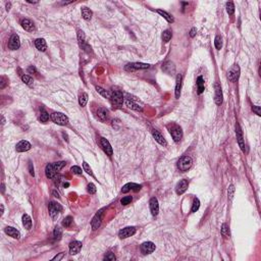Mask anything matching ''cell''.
I'll return each mask as SVG.
<instances>
[{"label": "cell", "instance_id": "cell-45", "mask_svg": "<svg viewBox=\"0 0 261 261\" xmlns=\"http://www.w3.org/2000/svg\"><path fill=\"white\" fill-rule=\"evenodd\" d=\"M70 172H73V173H74V175H78V176H81L82 175V168H81L80 166H77V165H74V166H73L70 168Z\"/></svg>", "mask_w": 261, "mask_h": 261}, {"label": "cell", "instance_id": "cell-46", "mask_svg": "<svg viewBox=\"0 0 261 261\" xmlns=\"http://www.w3.org/2000/svg\"><path fill=\"white\" fill-rule=\"evenodd\" d=\"M83 168H84V170H85V172L88 173V175H90V176H94L93 175V172H92V169H91V167H90V165L87 162H84L83 163Z\"/></svg>", "mask_w": 261, "mask_h": 261}, {"label": "cell", "instance_id": "cell-34", "mask_svg": "<svg viewBox=\"0 0 261 261\" xmlns=\"http://www.w3.org/2000/svg\"><path fill=\"white\" fill-rule=\"evenodd\" d=\"M40 119H41L42 123H47L49 119L48 112L45 109H43V108L41 109V111H40Z\"/></svg>", "mask_w": 261, "mask_h": 261}, {"label": "cell", "instance_id": "cell-4", "mask_svg": "<svg viewBox=\"0 0 261 261\" xmlns=\"http://www.w3.org/2000/svg\"><path fill=\"white\" fill-rule=\"evenodd\" d=\"M48 210H49V214H50L51 218H56L58 216L59 212H61L62 210V206L60 204L56 203V202H50L48 205Z\"/></svg>", "mask_w": 261, "mask_h": 261}, {"label": "cell", "instance_id": "cell-19", "mask_svg": "<svg viewBox=\"0 0 261 261\" xmlns=\"http://www.w3.org/2000/svg\"><path fill=\"white\" fill-rule=\"evenodd\" d=\"M142 186L141 185H138V184H134V183H129V184L125 185L122 189V192L123 193H128L130 191H135V192H138L141 190Z\"/></svg>", "mask_w": 261, "mask_h": 261}, {"label": "cell", "instance_id": "cell-36", "mask_svg": "<svg viewBox=\"0 0 261 261\" xmlns=\"http://www.w3.org/2000/svg\"><path fill=\"white\" fill-rule=\"evenodd\" d=\"M87 102H88V95L86 93H82L80 95V98H79V103L81 106H86Z\"/></svg>", "mask_w": 261, "mask_h": 261}, {"label": "cell", "instance_id": "cell-14", "mask_svg": "<svg viewBox=\"0 0 261 261\" xmlns=\"http://www.w3.org/2000/svg\"><path fill=\"white\" fill-rule=\"evenodd\" d=\"M100 145L103 151L106 153L108 156H112L113 154V150H112V147H111L110 143L108 142V140H106L105 138H100Z\"/></svg>", "mask_w": 261, "mask_h": 261}, {"label": "cell", "instance_id": "cell-1", "mask_svg": "<svg viewBox=\"0 0 261 261\" xmlns=\"http://www.w3.org/2000/svg\"><path fill=\"white\" fill-rule=\"evenodd\" d=\"M65 161H58V162L49 163L45 167V175L48 179H54L57 176L59 170L65 166Z\"/></svg>", "mask_w": 261, "mask_h": 261}, {"label": "cell", "instance_id": "cell-3", "mask_svg": "<svg viewBox=\"0 0 261 261\" xmlns=\"http://www.w3.org/2000/svg\"><path fill=\"white\" fill-rule=\"evenodd\" d=\"M51 119L54 123L58 126H66L68 123V119L65 114L61 112H54L51 114Z\"/></svg>", "mask_w": 261, "mask_h": 261}, {"label": "cell", "instance_id": "cell-13", "mask_svg": "<svg viewBox=\"0 0 261 261\" xmlns=\"http://www.w3.org/2000/svg\"><path fill=\"white\" fill-rule=\"evenodd\" d=\"M135 234H136V229L134 228V226H128V228L120 229L119 233V236L120 239H126V238L132 237V236Z\"/></svg>", "mask_w": 261, "mask_h": 261}, {"label": "cell", "instance_id": "cell-56", "mask_svg": "<svg viewBox=\"0 0 261 261\" xmlns=\"http://www.w3.org/2000/svg\"><path fill=\"white\" fill-rule=\"evenodd\" d=\"M52 194L54 195V197H56V198H59V194H58V193H56V192H55V191H53V192H52Z\"/></svg>", "mask_w": 261, "mask_h": 261}, {"label": "cell", "instance_id": "cell-16", "mask_svg": "<svg viewBox=\"0 0 261 261\" xmlns=\"http://www.w3.org/2000/svg\"><path fill=\"white\" fill-rule=\"evenodd\" d=\"M155 245L154 243H152V242H145V243H143L141 245V252L143 254H150L152 253L153 251L155 250Z\"/></svg>", "mask_w": 261, "mask_h": 261}, {"label": "cell", "instance_id": "cell-39", "mask_svg": "<svg viewBox=\"0 0 261 261\" xmlns=\"http://www.w3.org/2000/svg\"><path fill=\"white\" fill-rule=\"evenodd\" d=\"M214 45H215V48L218 49V50H219V49H221V47H222V39H221V37L218 36V35L215 37V39H214Z\"/></svg>", "mask_w": 261, "mask_h": 261}, {"label": "cell", "instance_id": "cell-44", "mask_svg": "<svg viewBox=\"0 0 261 261\" xmlns=\"http://www.w3.org/2000/svg\"><path fill=\"white\" fill-rule=\"evenodd\" d=\"M221 235L223 237H228L229 235V226L226 223H223L222 226H221Z\"/></svg>", "mask_w": 261, "mask_h": 261}, {"label": "cell", "instance_id": "cell-52", "mask_svg": "<svg viewBox=\"0 0 261 261\" xmlns=\"http://www.w3.org/2000/svg\"><path fill=\"white\" fill-rule=\"evenodd\" d=\"M253 111L257 114V115H261L260 106H253Z\"/></svg>", "mask_w": 261, "mask_h": 261}, {"label": "cell", "instance_id": "cell-60", "mask_svg": "<svg viewBox=\"0 0 261 261\" xmlns=\"http://www.w3.org/2000/svg\"><path fill=\"white\" fill-rule=\"evenodd\" d=\"M4 184H2V192H4Z\"/></svg>", "mask_w": 261, "mask_h": 261}, {"label": "cell", "instance_id": "cell-28", "mask_svg": "<svg viewBox=\"0 0 261 261\" xmlns=\"http://www.w3.org/2000/svg\"><path fill=\"white\" fill-rule=\"evenodd\" d=\"M181 88H182V74H178L176 77V98H180L181 95Z\"/></svg>", "mask_w": 261, "mask_h": 261}, {"label": "cell", "instance_id": "cell-54", "mask_svg": "<svg viewBox=\"0 0 261 261\" xmlns=\"http://www.w3.org/2000/svg\"><path fill=\"white\" fill-rule=\"evenodd\" d=\"M29 170H30V173H31V176H34V175H35V172H34V167H33V164L32 163H29Z\"/></svg>", "mask_w": 261, "mask_h": 261}, {"label": "cell", "instance_id": "cell-24", "mask_svg": "<svg viewBox=\"0 0 261 261\" xmlns=\"http://www.w3.org/2000/svg\"><path fill=\"white\" fill-rule=\"evenodd\" d=\"M4 232H5V234H7L9 236V237H12L13 239H20L21 237L20 232H18L17 229L12 228V226H7V228H5Z\"/></svg>", "mask_w": 261, "mask_h": 261}, {"label": "cell", "instance_id": "cell-57", "mask_svg": "<svg viewBox=\"0 0 261 261\" xmlns=\"http://www.w3.org/2000/svg\"><path fill=\"white\" fill-rule=\"evenodd\" d=\"M10 3H7V4H6V9H7V10H9V9H10Z\"/></svg>", "mask_w": 261, "mask_h": 261}, {"label": "cell", "instance_id": "cell-37", "mask_svg": "<svg viewBox=\"0 0 261 261\" xmlns=\"http://www.w3.org/2000/svg\"><path fill=\"white\" fill-rule=\"evenodd\" d=\"M53 237L55 240H60L61 237H62V229H61L59 226H56V228L54 229Z\"/></svg>", "mask_w": 261, "mask_h": 261}, {"label": "cell", "instance_id": "cell-53", "mask_svg": "<svg viewBox=\"0 0 261 261\" xmlns=\"http://www.w3.org/2000/svg\"><path fill=\"white\" fill-rule=\"evenodd\" d=\"M28 73H30V74H37V70H36V67L35 66H30L29 68H28Z\"/></svg>", "mask_w": 261, "mask_h": 261}, {"label": "cell", "instance_id": "cell-6", "mask_svg": "<svg viewBox=\"0 0 261 261\" xmlns=\"http://www.w3.org/2000/svg\"><path fill=\"white\" fill-rule=\"evenodd\" d=\"M110 99L114 104L116 105H122L123 103V93L119 91V90H112L110 93Z\"/></svg>", "mask_w": 261, "mask_h": 261}, {"label": "cell", "instance_id": "cell-9", "mask_svg": "<svg viewBox=\"0 0 261 261\" xmlns=\"http://www.w3.org/2000/svg\"><path fill=\"white\" fill-rule=\"evenodd\" d=\"M102 216H103V209L99 210L97 213L95 214L94 217H93L92 221H91V225H92V229H97L99 226L101 225V220H102Z\"/></svg>", "mask_w": 261, "mask_h": 261}, {"label": "cell", "instance_id": "cell-11", "mask_svg": "<svg viewBox=\"0 0 261 261\" xmlns=\"http://www.w3.org/2000/svg\"><path fill=\"white\" fill-rule=\"evenodd\" d=\"M78 40H79V44H80L81 48L84 49L85 51H88V52L91 51V48H90L89 45L86 43L85 34H84L83 31H78Z\"/></svg>", "mask_w": 261, "mask_h": 261}, {"label": "cell", "instance_id": "cell-8", "mask_svg": "<svg viewBox=\"0 0 261 261\" xmlns=\"http://www.w3.org/2000/svg\"><path fill=\"white\" fill-rule=\"evenodd\" d=\"M150 67V65L147 63H142V62H133V63H129L126 65V70H147V68Z\"/></svg>", "mask_w": 261, "mask_h": 261}, {"label": "cell", "instance_id": "cell-22", "mask_svg": "<svg viewBox=\"0 0 261 261\" xmlns=\"http://www.w3.org/2000/svg\"><path fill=\"white\" fill-rule=\"evenodd\" d=\"M31 147H32V146H31V144L29 142L26 141V140H23V141L17 143L15 149H17V152H26L28 150H30Z\"/></svg>", "mask_w": 261, "mask_h": 261}, {"label": "cell", "instance_id": "cell-17", "mask_svg": "<svg viewBox=\"0 0 261 261\" xmlns=\"http://www.w3.org/2000/svg\"><path fill=\"white\" fill-rule=\"evenodd\" d=\"M188 187H189V182L187 180H182V181H180L176 188V194H179V195L184 194L185 192L188 190Z\"/></svg>", "mask_w": 261, "mask_h": 261}, {"label": "cell", "instance_id": "cell-33", "mask_svg": "<svg viewBox=\"0 0 261 261\" xmlns=\"http://www.w3.org/2000/svg\"><path fill=\"white\" fill-rule=\"evenodd\" d=\"M197 89L198 94H202L204 92V79L201 76L197 78Z\"/></svg>", "mask_w": 261, "mask_h": 261}, {"label": "cell", "instance_id": "cell-21", "mask_svg": "<svg viewBox=\"0 0 261 261\" xmlns=\"http://www.w3.org/2000/svg\"><path fill=\"white\" fill-rule=\"evenodd\" d=\"M21 27H23L26 31H28V32H34V31L36 30L34 23L32 21L28 20V18H24V20H21Z\"/></svg>", "mask_w": 261, "mask_h": 261}, {"label": "cell", "instance_id": "cell-29", "mask_svg": "<svg viewBox=\"0 0 261 261\" xmlns=\"http://www.w3.org/2000/svg\"><path fill=\"white\" fill-rule=\"evenodd\" d=\"M92 15H93V12L90 8L88 7H82V17L84 20L86 21H90L92 18Z\"/></svg>", "mask_w": 261, "mask_h": 261}, {"label": "cell", "instance_id": "cell-58", "mask_svg": "<svg viewBox=\"0 0 261 261\" xmlns=\"http://www.w3.org/2000/svg\"><path fill=\"white\" fill-rule=\"evenodd\" d=\"M3 211H4V206H3V204H1V214H3Z\"/></svg>", "mask_w": 261, "mask_h": 261}, {"label": "cell", "instance_id": "cell-49", "mask_svg": "<svg viewBox=\"0 0 261 261\" xmlns=\"http://www.w3.org/2000/svg\"><path fill=\"white\" fill-rule=\"evenodd\" d=\"M87 190H88V192L90 194H95L96 193V187L94 184H89L88 187H87Z\"/></svg>", "mask_w": 261, "mask_h": 261}, {"label": "cell", "instance_id": "cell-27", "mask_svg": "<svg viewBox=\"0 0 261 261\" xmlns=\"http://www.w3.org/2000/svg\"><path fill=\"white\" fill-rule=\"evenodd\" d=\"M35 46H36V48L38 49V50L42 51V52H44L46 49H47V44H46L45 40L41 39V38H39V39L36 40V41H35Z\"/></svg>", "mask_w": 261, "mask_h": 261}, {"label": "cell", "instance_id": "cell-47", "mask_svg": "<svg viewBox=\"0 0 261 261\" xmlns=\"http://www.w3.org/2000/svg\"><path fill=\"white\" fill-rule=\"evenodd\" d=\"M132 200H133V198L130 197V196H126V197H123L122 200H120V203L123 205H128L132 202Z\"/></svg>", "mask_w": 261, "mask_h": 261}, {"label": "cell", "instance_id": "cell-18", "mask_svg": "<svg viewBox=\"0 0 261 261\" xmlns=\"http://www.w3.org/2000/svg\"><path fill=\"white\" fill-rule=\"evenodd\" d=\"M149 205H150V211L153 216H156L158 212H159V204H158V200L155 197L151 198L149 201Z\"/></svg>", "mask_w": 261, "mask_h": 261}, {"label": "cell", "instance_id": "cell-38", "mask_svg": "<svg viewBox=\"0 0 261 261\" xmlns=\"http://www.w3.org/2000/svg\"><path fill=\"white\" fill-rule=\"evenodd\" d=\"M96 90H97V92L100 93V94L103 96V97L110 99V96H111V95H110V92L106 91V90H104L103 88H101V87H96Z\"/></svg>", "mask_w": 261, "mask_h": 261}, {"label": "cell", "instance_id": "cell-20", "mask_svg": "<svg viewBox=\"0 0 261 261\" xmlns=\"http://www.w3.org/2000/svg\"><path fill=\"white\" fill-rule=\"evenodd\" d=\"M82 249V243L80 241H73L70 244V253L71 255H76Z\"/></svg>", "mask_w": 261, "mask_h": 261}, {"label": "cell", "instance_id": "cell-43", "mask_svg": "<svg viewBox=\"0 0 261 261\" xmlns=\"http://www.w3.org/2000/svg\"><path fill=\"white\" fill-rule=\"evenodd\" d=\"M71 223H73V217H71V216H67V217H65V218L63 219L62 225L65 226V228H68V226H70Z\"/></svg>", "mask_w": 261, "mask_h": 261}, {"label": "cell", "instance_id": "cell-30", "mask_svg": "<svg viewBox=\"0 0 261 261\" xmlns=\"http://www.w3.org/2000/svg\"><path fill=\"white\" fill-rule=\"evenodd\" d=\"M125 104L127 105V107H129L133 110H136V111H142L143 110L142 106H140L139 104H137V103H135V102H133L130 100H126Z\"/></svg>", "mask_w": 261, "mask_h": 261}, {"label": "cell", "instance_id": "cell-48", "mask_svg": "<svg viewBox=\"0 0 261 261\" xmlns=\"http://www.w3.org/2000/svg\"><path fill=\"white\" fill-rule=\"evenodd\" d=\"M234 194H235V187L232 185V186H229V188L228 190V195H229V200H232V199H233V197H234Z\"/></svg>", "mask_w": 261, "mask_h": 261}, {"label": "cell", "instance_id": "cell-15", "mask_svg": "<svg viewBox=\"0 0 261 261\" xmlns=\"http://www.w3.org/2000/svg\"><path fill=\"white\" fill-rule=\"evenodd\" d=\"M214 89H215V95H214V101L217 105H220L222 103L223 100V96H222V91H221V87L218 83H215L214 85Z\"/></svg>", "mask_w": 261, "mask_h": 261}, {"label": "cell", "instance_id": "cell-35", "mask_svg": "<svg viewBox=\"0 0 261 261\" xmlns=\"http://www.w3.org/2000/svg\"><path fill=\"white\" fill-rule=\"evenodd\" d=\"M21 81L29 87H33V79L28 74H23L21 76Z\"/></svg>", "mask_w": 261, "mask_h": 261}, {"label": "cell", "instance_id": "cell-32", "mask_svg": "<svg viewBox=\"0 0 261 261\" xmlns=\"http://www.w3.org/2000/svg\"><path fill=\"white\" fill-rule=\"evenodd\" d=\"M156 11H157V13H159L161 15V17H163L164 18H165V20L168 21V23H173V21H175V18H173L169 13H167L166 11L161 10V9H157Z\"/></svg>", "mask_w": 261, "mask_h": 261}, {"label": "cell", "instance_id": "cell-26", "mask_svg": "<svg viewBox=\"0 0 261 261\" xmlns=\"http://www.w3.org/2000/svg\"><path fill=\"white\" fill-rule=\"evenodd\" d=\"M97 115L101 122H106L108 119V110L104 107H100L97 111Z\"/></svg>", "mask_w": 261, "mask_h": 261}, {"label": "cell", "instance_id": "cell-5", "mask_svg": "<svg viewBox=\"0 0 261 261\" xmlns=\"http://www.w3.org/2000/svg\"><path fill=\"white\" fill-rule=\"evenodd\" d=\"M169 133L175 142H179L183 137V130L181 127H179L178 125H172L169 128Z\"/></svg>", "mask_w": 261, "mask_h": 261}, {"label": "cell", "instance_id": "cell-55", "mask_svg": "<svg viewBox=\"0 0 261 261\" xmlns=\"http://www.w3.org/2000/svg\"><path fill=\"white\" fill-rule=\"evenodd\" d=\"M196 32H197V31H196V29H195V28H193V29L191 30V32H190V36L192 37V38H193V37H195V35H196Z\"/></svg>", "mask_w": 261, "mask_h": 261}, {"label": "cell", "instance_id": "cell-51", "mask_svg": "<svg viewBox=\"0 0 261 261\" xmlns=\"http://www.w3.org/2000/svg\"><path fill=\"white\" fill-rule=\"evenodd\" d=\"M64 257V253L63 252H61V253H59V254H57L56 256L55 257H53V258H52V260H57V261H59V260H61Z\"/></svg>", "mask_w": 261, "mask_h": 261}, {"label": "cell", "instance_id": "cell-2", "mask_svg": "<svg viewBox=\"0 0 261 261\" xmlns=\"http://www.w3.org/2000/svg\"><path fill=\"white\" fill-rule=\"evenodd\" d=\"M193 164V159L190 157V156H183L180 158L179 162H178V167L181 172H187L188 169H190V167L192 166Z\"/></svg>", "mask_w": 261, "mask_h": 261}, {"label": "cell", "instance_id": "cell-12", "mask_svg": "<svg viewBox=\"0 0 261 261\" xmlns=\"http://www.w3.org/2000/svg\"><path fill=\"white\" fill-rule=\"evenodd\" d=\"M236 135H237L239 146H240V148L242 149V151L245 152V142H244V138H243V132H242L241 127L239 123L236 125Z\"/></svg>", "mask_w": 261, "mask_h": 261}, {"label": "cell", "instance_id": "cell-40", "mask_svg": "<svg viewBox=\"0 0 261 261\" xmlns=\"http://www.w3.org/2000/svg\"><path fill=\"white\" fill-rule=\"evenodd\" d=\"M172 33L170 32L169 30L164 31L163 34H162V39H163L164 42H168L169 40L172 39Z\"/></svg>", "mask_w": 261, "mask_h": 261}, {"label": "cell", "instance_id": "cell-42", "mask_svg": "<svg viewBox=\"0 0 261 261\" xmlns=\"http://www.w3.org/2000/svg\"><path fill=\"white\" fill-rule=\"evenodd\" d=\"M199 207H200V201H199V199H198V198H195V199H194V202H193V206H192L191 211H192V212H196V211H197V210L199 209Z\"/></svg>", "mask_w": 261, "mask_h": 261}, {"label": "cell", "instance_id": "cell-59", "mask_svg": "<svg viewBox=\"0 0 261 261\" xmlns=\"http://www.w3.org/2000/svg\"><path fill=\"white\" fill-rule=\"evenodd\" d=\"M63 186H64V187H68V183H64Z\"/></svg>", "mask_w": 261, "mask_h": 261}, {"label": "cell", "instance_id": "cell-41", "mask_svg": "<svg viewBox=\"0 0 261 261\" xmlns=\"http://www.w3.org/2000/svg\"><path fill=\"white\" fill-rule=\"evenodd\" d=\"M226 11L229 15H233L235 12V4L234 2H228L226 3Z\"/></svg>", "mask_w": 261, "mask_h": 261}, {"label": "cell", "instance_id": "cell-31", "mask_svg": "<svg viewBox=\"0 0 261 261\" xmlns=\"http://www.w3.org/2000/svg\"><path fill=\"white\" fill-rule=\"evenodd\" d=\"M23 225L25 226V229H27L28 231L32 228V219H31V217L28 214H24L23 215Z\"/></svg>", "mask_w": 261, "mask_h": 261}, {"label": "cell", "instance_id": "cell-23", "mask_svg": "<svg viewBox=\"0 0 261 261\" xmlns=\"http://www.w3.org/2000/svg\"><path fill=\"white\" fill-rule=\"evenodd\" d=\"M152 136H153V138L155 139V141H156L157 143H159L160 145L162 146H167V142L165 141V139H164V137L161 135V134L158 132V130H152Z\"/></svg>", "mask_w": 261, "mask_h": 261}, {"label": "cell", "instance_id": "cell-10", "mask_svg": "<svg viewBox=\"0 0 261 261\" xmlns=\"http://www.w3.org/2000/svg\"><path fill=\"white\" fill-rule=\"evenodd\" d=\"M239 77H240V67L238 65H235L234 67H232L228 73V78L231 82H237Z\"/></svg>", "mask_w": 261, "mask_h": 261}, {"label": "cell", "instance_id": "cell-7", "mask_svg": "<svg viewBox=\"0 0 261 261\" xmlns=\"http://www.w3.org/2000/svg\"><path fill=\"white\" fill-rule=\"evenodd\" d=\"M21 46V41H20V37L17 34H13L10 39L8 41V48L10 50H17V49L20 48Z\"/></svg>", "mask_w": 261, "mask_h": 261}, {"label": "cell", "instance_id": "cell-50", "mask_svg": "<svg viewBox=\"0 0 261 261\" xmlns=\"http://www.w3.org/2000/svg\"><path fill=\"white\" fill-rule=\"evenodd\" d=\"M115 259H116V258H115V256H114V254L111 253V252L107 253L106 255L104 256V260H107V261H113V260H115Z\"/></svg>", "mask_w": 261, "mask_h": 261}, {"label": "cell", "instance_id": "cell-25", "mask_svg": "<svg viewBox=\"0 0 261 261\" xmlns=\"http://www.w3.org/2000/svg\"><path fill=\"white\" fill-rule=\"evenodd\" d=\"M162 70L165 71L166 74H175V71H176V66L172 61H166V62H164L162 65Z\"/></svg>", "mask_w": 261, "mask_h": 261}]
</instances>
